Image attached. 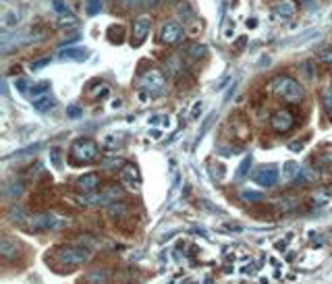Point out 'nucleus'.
Segmentation results:
<instances>
[{
  "mask_svg": "<svg viewBox=\"0 0 332 284\" xmlns=\"http://www.w3.org/2000/svg\"><path fill=\"white\" fill-rule=\"evenodd\" d=\"M272 89H274L276 96H281L283 100H287V102H291V104H295V102H299V100L303 98V87H301V83H299L297 79H293V77H287V75L276 77V79L272 81Z\"/></svg>",
  "mask_w": 332,
  "mask_h": 284,
  "instance_id": "f257e3e1",
  "label": "nucleus"
},
{
  "mask_svg": "<svg viewBox=\"0 0 332 284\" xmlns=\"http://www.w3.org/2000/svg\"><path fill=\"white\" fill-rule=\"evenodd\" d=\"M89 257H91V253L85 247H63L57 251V261L63 266H71V268L85 263Z\"/></svg>",
  "mask_w": 332,
  "mask_h": 284,
  "instance_id": "f03ea898",
  "label": "nucleus"
},
{
  "mask_svg": "<svg viewBox=\"0 0 332 284\" xmlns=\"http://www.w3.org/2000/svg\"><path fill=\"white\" fill-rule=\"evenodd\" d=\"M98 156V143L94 139L81 137L71 145V158L75 162H89Z\"/></svg>",
  "mask_w": 332,
  "mask_h": 284,
  "instance_id": "7ed1b4c3",
  "label": "nucleus"
},
{
  "mask_svg": "<svg viewBox=\"0 0 332 284\" xmlns=\"http://www.w3.org/2000/svg\"><path fill=\"white\" fill-rule=\"evenodd\" d=\"M67 222L57 214H38L29 218V229L31 231H61Z\"/></svg>",
  "mask_w": 332,
  "mask_h": 284,
  "instance_id": "20e7f679",
  "label": "nucleus"
},
{
  "mask_svg": "<svg viewBox=\"0 0 332 284\" xmlns=\"http://www.w3.org/2000/svg\"><path fill=\"white\" fill-rule=\"evenodd\" d=\"M253 183H257L264 189H272L276 183H279V170H276V166H272V164L260 166L253 173Z\"/></svg>",
  "mask_w": 332,
  "mask_h": 284,
  "instance_id": "39448f33",
  "label": "nucleus"
},
{
  "mask_svg": "<svg viewBox=\"0 0 332 284\" xmlns=\"http://www.w3.org/2000/svg\"><path fill=\"white\" fill-rule=\"evenodd\" d=\"M150 29H152V19H150V17H145V15L137 17V19L133 21L131 46H133V48H139V46L145 42V37L150 35Z\"/></svg>",
  "mask_w": 332,
  "mask_h": 284,
  "instance_id": "423d86ee",
  "label": "nucleus"
},
{
  "mask_svg": "<svg viewBox=\"0 0 332 284\" xmlns=\"http://www.w3.org/2000/svg\"><path fill=\"white\" fill-rule=\"evenodd\" d=\"M164 75L158 71V69H150L143 77H141V81H139V85H141V89H145L147 93H158V91H162V87H164Z\"/></svg>",
  "mask_w": 332,
  "mask_h": 284,
  "instance_id": "0eeeda50",
  "label": "nucleus"
},
{
  "mask_svg": "<svg viewBox=\"0 0 332 284\" xmlns=\"http://www.w3.org/2000/svg\"><path fill=\"white\" fill-rule=\"evenodd\" d=\"M183 37V27L175 21H169V23H164L162 29H160V40L164 44H177L179 40Z\"/></svg>",
  "mask_w": 332,
  "mask_h": 284,
  "instance_id": "6e6552de",
  "label": "nucleus"
},
{
  "mask_svg": "<svg viewBox=\"0 0 332 284\" xmlns=\"http://www.w3.org/2000/svg\"><path fill=\"white\" fill-rule=\"evenodd\" d=\"M293 123H295V119H293V115H291L289 110H279V112H276V115L272 117V121H270L272 129L279 131V133L289 131V129L293 127Z\"/></svg>",
  "mask_w": 332,
  "mask_h": 284,
  "instance_id": "1a4fd4ad",
  "label": "nucleus"
},
{
  "mask_svg": "<svg viewBox=\"0 0 332 284\" xmlns=\"http://www.w3.org/2000/svg\"><path fill=\"white\" fill-rule=\"evenodd\" d=\"M121 183H123L127 189L137 191V189H139V183H141V179H139V170H137L135 166H125L123 173H121Z\"/></svg>",
  "mask_w": 332,
  "mask_h": 284,
  "instance_id": "9d476101",
  "label": "nucleus"
},
{
  "mask_svg": "<svg viewBox=\"0 0 332 284\" xmlns=\"http://www.w3.org/2000/svg\"><path fill=\"white\" fill-rule=\"evenodd\" d=\"M295 11H297V7H295L293 0H279V3H276V5L272 7V13H274L276 17H283V19L293 17V15H295Z\"/></svg>",
  "mask_w": 332,
  "mask_h": 284,
  "instance_id": "9b49d317",
  "label": "nucleus"
},
{
  "mask_svg": "<svg viewBox=\"0 0 332 284\" xmlns=\"http://www.w3.org/2000/svg\"><path fill=\"white\" fill-rule=\"evenodd\" d=\"M77 187H79L81 191H85V193H91V191H96V189L100 187V175H98V173H87V175L79 177V181H77Z\"/></svg>",
  "mask_w": 332,
  "mask_h": 284,
  "instance_id": "f8f14e48",
  "label": "nucleus"
},
{
  "mask_svg": "<svg viewBox=\"0 0 332 284\" xmlns=\"http://www.w3.org/2000/svg\"><path fill=\"white\" fill-rule=\"evenodd\" d=\"M61 59H67V61H79L83 63L85 59H89V50L87 48H67L61 52Z\"/></svg>",
  "mask_w": 332,
  "mask_h": 284,
  "instance_id": "ddd939ff",
  "label": "nucleus"
},
{
  "mask_svg": "<svg viewBox=\"0 0 332 284\" xmlns=\"http://www.w3.org/2000/svg\"><path fill=\"white\" fill-rule=\"evenodd\" d=\"M31 104H33V108L35 110H40V112H48V110H52L54 108V98L50 96V93H44V96H38V98H31Z\"/></svg>",
  "mask_w": 332,
  "mask_h": 284,
  "instance_id": "4468645a",
  "label": "nucleus"
},
{
  "mask_svg": "<svg viewBox=\"0 0 332 284\" xmlns=\"http://www.w3.org/2000/svg\"><path fill=\"white\" fill-rule=\"evenodd\" d=\"M0 255H3L5 259H13L17 255V243H13L11 239H3L0 241Z\"/></svg>",
  "mask_w": 332,
  "mask_h": 284,
  "instance_id": "2eb2a0df",
  "label": "nucleus"
},
{
  "mask_svg": "<svg viewBox=\"0 0 332 284\" xmlns=\"http://www.w3.org/2000/svg\"><path fill=\"white\" fill-rule=\"evenodd\" d=\"M299 175H301V166L297 162H287L283 166V181H293Z\"/></svg>",
  "mask_w": 332,
  "mask_h": 284,
  "instance_id": "dca6fc26",
  "label": "nucleus"
},
{
  "mask_svg": "<svg viewBox=\"0 0 332 284\" xmlns=\"http://www.w3.org/2000/svg\"><path fill=\"white\" fill-rule=\"evenodd\" d=\"M187 54H189V59L199 61V59H204L208 52H206V46H204V44H191L189 50H187Z\"/></svg>",
  "mask_w": 332,
  "mask_h": 284,
  "instance_id": "f3484780",
  "label": "nucleus"
},
{
  "mask_svg": "<svg viewBox=\"0 0 332 284\" xmlns=\"http://www.w3.org/2000/svg\"><path fill=\"white\" fill-rule=\"evenodd\" d=\"M48 91H50V81H40V83H35V85L29 87V96H31V98L44 96V93H48Z\"/></svg>",
  "mask_w": 332,
  "mask_h": 284,
  "instance_id": "a211bd4d",
  "label": "nucleus"
},
{
  "mask_svg": "<svg viewBox=\"0 0 332 284\" xmlns=\"http://www.w3.org/2000/svg\"><path fill=\"white\" fill-rule=\"evenodd\" d=\"M297 199L295 197H281L279 201H276V205H279V210H283V212H289V210H293V207H297Z\"/></svg>",
  "mask_w": 332,
  "mask_h": 284,
  "instance_id": "6ab92c4d",
  "label": "nucleus"
},
{
  "mask_svg": "<svg viewBox=\"0 0 332 284\" xmlns=\"http://www.w3.org/2000/svg\"><path fill=\"white\" fill-rule=\"evenodd\" d=\"M316 59H318L322 65L332 67V48H324V50H320V52L316 54Z\"/></svg>",
  "mask_w": 332,
  "mask_h": 284,
  "instance_id": "aec40b11",
  "label": "nucleus"
},
{
  "mask_svg": "<svg viewBox=\"0 0 332 284\" xmlns=\"http://www.w3.org/2000/svg\"><path fill=\"white\" fill-rule=\"evenodd\" d=\"M85 11L87 15H96L102 11V0H85Z\"/></svg>",
  "mask_w": 332,
  "mask_h": 284,
  "instance_id": "412c9836",
  "label": "nucleus"
},
{
  "mask_svg": "<svg viewBox=\"0 0 332 284\" xmlns=\"http://www.w3.org/2000/svg\"><path fill=\"white\" fill-rule=\"evenodd\" d=\"M249 168H251V156H245L243 162H241V166H239V170H237V179H243L247 175Z\"/></svg>",
  "mask_w": 332,
  "mask_h": 284,
  "instance_id": "4be33fe9",
  "label": "nucleus"
},
{
  "mask_svg": "<svg viewBox=\"0 0 332 284\" xmlns=\"http://www.w3.org/2000/svg\"><path fill=\"white\" fill-rule=\"evenodd\" d=\"M3 23H5L7 27H13V25H17V23H19V15H17V11H7V13H5V19H3Z\"/></svg>",
  "mask_w": 332,
  "mask_h": 284,
  "instance_id": "5701e85b",
  "label": "nucleus"
},
{
  "mask_svg": "<svg viewBox=\"0 0 332 284\" xmlns=\"http://www.w3.org/2000/svg\"><path fill=\"white\" fill-rule=\"evenodd\" d=\"M322 102H324V108H326V112L332 117V87H328L326 91H324V96H322Z\"/></svg>",
  "mask_w": 332,
  "mask_h": 284,
  "instance_id": "b1692460",
  "label": "nucleus"
},
{
  "mask_svg": "<svg viewBox=\"0 0 332 284\" xmlns=\"http://www.w3.org/2000/svg\"><path fill=\"white\" fill-rule=\"evenodd\" d=\"M54 9L59 11V15H61V17H71V15H73V13H71V9L63 3V0H54Z\"/></svg>",
  "mask_w": 332,
  "mask_h": 284,
  "instance_id": "393cba45",
  "label": "nucleus"
},
{
  "mask_svg": "<svg viewBox=\"0 0 332 284\" xmlns=\"http://www.w3.org/2000/svg\"><path fill=\"white\" fill-rule=\"evenodd\" d=\"M241 199H243V201H251V203H255V201H260V199H262V193H255V191H247V189H245V191L241 193Z\"/></svg>",
  "mask_w": 332,
  "mask_h": 284,
  "instance_id": "a878e982",
  "label": "nucleus"
},
{
  "mask_svg": "<svg viewBox=\"0 0 332 284\" xmlns=\"http://www.w3.org/2000/svg\"><path fill=\"white\" fill-rule=\"evenodd\" d=\"M106 276H108L106 272H96V274H89V276H87V280H89L91 284H98V282H100V280H104Z\"/></svg>",
  "mask_w": 332,
  "mask_h": 284,
  "instance_id": "bb28decb",
  "label": "nucleus"
},
{
  "mask_svg": "<svg viewBox=\"0 0 332 284\" xmlns=\"http://www.w3.org/2000/svg\"><path fill=\"white\" fill-rule=\"evenodd\" d=\"M50 158H52L54 166H59V168H61V149H52V152H50Z\"/></svg>",
  "mask_w": 332,
  "mask_h": 284,
  "instance_id": "cd10ccee",
  "label": "nucleus"
},
{
  "mask_svg": "<svg viewBox=\"0 0 332 284\" xmlns=\"http://www.w3.org/2000/svg\"><path fill=\"white\" fill-rule=\"evenodd\" d=\"M164 3V0H141V5L143 7H150V9H156V7H160Z\"/></svg>",
  "mask_w": 332,
  "mask_h": 284,
  "instance_id": "c85d7f7f",
  "label": "nucleus"
},
{
  "mask_svg": "<svg viewBox=\"0 0 332 284\" xmlns=\"http://www.w3.org/2000/svg\"><path fill=\"white\" fill-rule=\"evenodd\" d=\"M50 63V59H42V61H35V63H31V69L33 71H40V69H44V65H48Z\"/></svg>",
  "mask_w": 332,
  "mask_h": 284,
  "instance_id": "c756f323",
  "label": "nucleus"
},
{
  "mask_svg": "<svg viewBox=\"0 0 332 284\" xmlns=\"http://www.w3.org/2000/svg\"><path fill=\"white\" fill-rule=\"evenodd\" d=\"M201 100H197L195 104H193V108H191V119H197V112H201Z\"/></svg>",
  "mask_w": 332,
  "mask_h": 284,
  "instance_id": "7c9ffc66",
  "label": "nucleus"
},
{
  "mask_svg": "<svg viewBox=\"0 0 332 284\" xmlns=\"http://www.w3.org/2000/svg\"><path fill=\"white\" fill-rule=\"evenodd\" d=\"M289 149L291 152H301L303 149V143H297V141L295 143H289Z\"/></svg>",
  "mask_w": 332,
  "mask_h": 284,
  "instance_id": "2f4dec72",
  "label": "nucleus"
},
{
  "mask_svg": "<svg viewBox=\"0 0 332 284\" xmlns=\"http://www.w3.org/2000/svg\"><path fill=\"white\" fill-rule=\"evenodd\" d=\"M69 115H71V119H77V115H81V110L79 108H69Z\"/></svg>",
  "mask_w": 332,
  "mask_h": 284,
  "instance_id": "473e14b6",
  "label": "nucleus"
},
{
  "mask_svg": "<svg viewBox=\"0 0 332 284\" xmlns=\"http://www.w3.org/2000/svg\"><path fill=\"white\" fill-rule=\"evenodd\" d=\"M303 3H309V0H303Z\"/></svg>",
  "mask_w": 332,
  "mask_h": 284,
  "instance_id": "72a5a7b5",
  "label": "nucleus"
}]
</instances>
